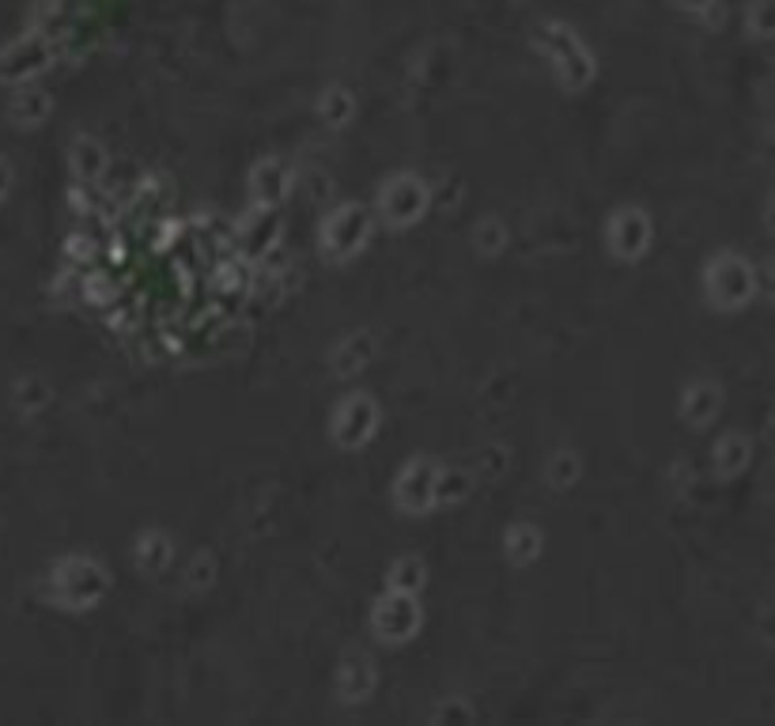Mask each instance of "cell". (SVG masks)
I'll return each mask as SVG.
<instances>
[{"mask_svg": "<svg viewBox=\"0 0 775 726\" xmlns=\"http://www.w3.org/2000/svg\"><path fill=\"white\" fill-rule=\"evenodd\" d=\"M49 110V99L42 96V91H20L12 102H8V118H12L20 130H34V125L46 118Z\"/></svg>", "mask_w": 775, "mask_h": 726, "instance_id": "7a4b0ae2", "label": "cell"}, {"mask_svg": "<svg viewBox=\"0 0 775 726\" xmlns=\"http://www.w3.org/2000/svg\"><path fill=\"white\" fill-rule=\"evenodd\" d=\"M8 190H12V167H8L4 159H0V201L8 198Z\"/></svg>", "mask_w": 775, "mask_h": 726, "instance_id": "3957f363", "label": "cell"}, {"mask_svg": "<svg viewBox=\"0 0 775 726\" xmlns=\"http://www.w3.org/2000/svg\"><path fill=\"white\" fill-rule=\"evenodd\" d=\"M54 587L68 605H83V602H91V594H96L99 571L91 568L88 560H65L61 568L54 571Z\"/></svg>", "mask_w": 775, "mask_h": 726, "instance_id": "6da1fadb", "label": "cell"}]
</instances>
